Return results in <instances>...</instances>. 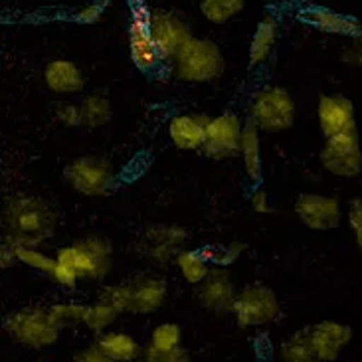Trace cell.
<instances>
[{"label":"cell","mask_w":362,"mask_h":362,"mask_svg":"<svg viewBox=\"0 0 362 362\" xmlns=\"http://www.w3.org/2000/svg\"><path fill=\"white\" fill-rule=\"evenodd\" d=\"M2 226L10 245H42L58 232V212L42 196L14 194L4 202Z\"/></svg>","instance_id":"6da1fadb"},{"label":"cell","mask_w":362,"mask_h":362,"mask_svg":"<svg viewBox=\"0 0 362 362\" xmlns=\"http://www.w3.org/2000/svg\"><path fill=\"white\" fill-rule=\"evenodd\" d=\"M54 265L68 272L76 281H101L113 269V245L103 235H88L59 247Z\"/></svg>","instance_id":"7a4b0ae2"},{"label":"cell","mask_w":362,"mask_h":362,"mask_svg":"<svg viewBox=\"0 0 362 362\" xmlns=\"http://www.w3.org/2000/svg\"><path fill=\"white\" fill-rule=\"evenodd\" d=\"M168 297V284L155 274H137L101 291V297L119 315H151L158 311Z\"/></svg>","instance_id":"3957f363"},{"label":"cell","mask_w":362,"mask_h":362,"mask_svg":"<svg viewBox=\"0 0 362 362\" xmlns=\"http://www.w3.org/2000/svg\"><path fill=\"white\" fill-rule=\"evenodd\" d=\"M4 333L14 343H18L30 351H44L58 343L64 327L49 313V307L28 305L16 309L2 323Z\"/></svg>","instance_id":"277c9868"},{"label":"cell","mask_w":362,"mask_h":362,"mask_svg":"<svg viewBox=\"0 0 362 362\" xmlns=\"http://www.w3.org/2000/svg\"><path fill=\"white\" fill-rule=\"evenodd\" d=\"M173 78L182 83H210L224 74L226 59L220 46L206 38H192L175 54Z\"/></svg>","instance_id":"5b68a950"},{"label":"cell","mask_w":362,"mask_h":362,"mask_svg":"<svg viewBox=\"0 0 362 362\" xmlns=\"http://www.w3.org/2000/svg\"><path fill=\"white\" fill-rule=\"evenodd\" d=\"M250 121L262 133H284L297 121L293 95L281 86H265L252 95Z\"/></svg>","instance_id":"8992f818"},{"label":"cell","mask_w":362,"mask_h":362,"mask_svg":"<svg viewBox=\"0 0 362 362\" xmlns=\"http://www.w3.org/2000/svg\"><path fill=\"white\" fill-rule=\"evenodd\" d=\"M64 180L81 196L98 198L113 192L117 185V173L113 163L101 155H81L64 167Z\"/></svg>","instance_id":"52a82bcc"},{"label":"cell","mask_w":362,"mask_h":362,"mask_svg":"<svg viewBox=\"0 0 362 362\" xmlns=\"http://www.w3.org/2000/svg\"><path fill=\"white\" fill-rule=\"evenodd\" d=\"M279 313H281V303L272 287L264 284H252L238 289L232 305V315L238 327L242 329L264 327L274 323Z\"/></svg>","instance_id":"ba28073f"},{"label":"cell","mask_w":362,"mask_h":362,"mask_svg":"<svg viewBox=\"0 0 362 362\" xmlns=\"http://www.w3.org/2000/svg\"><path fill=\"white\" fill-rule=\"evenodd\" d=\"M188 244V232L178 224H153L137 240L135 250L141 257L155 265L175 264L177 257Z\"/></svg>","instance_id":"9c48e42d"},{"label":"cell","mask_w":362,"mask_h":362,"mask_svg":"<svg viewBox=\"0 0 362 362\" xmlns=\"http://www.w3.org/2000/svg\"><path fill=\"white\" fill-rule=\"evenodd\" d=\"M319 160L327 173L339 178H356L362 173V145L358 129L325 139Z\"/></svg>","instance_id":"30bf717a"},{"label":"cell","mask_w":362,"mask_h":362,"mask_svg":"<svg viewBox=\"0 0 362 362\" xmlns=\"http://www.w3.org/2000/svg\"><path fill=\"white\" fill-rule=\"evenodd\" d=\"M129 56L141 71H155L160 66L157 46L151 34V8L145 0H135L129 22Z\"/></svg>","instance_id":"8fae6325"},{"label":"cell","mask_w":362,"mask_h":362,"mask_svg":"<svg viewBox=\"0 0 362 362\" xmlns=\"http://www.w3.org/2000/svg\"><path fill=\"white\" fill-rule=\"evenodd\" d=\"M295 216L313 232H329L343 224V204L339 198L319 192H301L295 200Z\"/></svg>","instance_id":"7c38bea8"},{"label":"cell","mask_w":362,"mask_h":362,"mask_svg":"<svg viewBox=\"0 0 362 362\" xmlns=\"http://www.w3.org/2000/svg\"><path fill=\"white\" fill-rule=\"evenodd\" d=\"M244 121L238 113H220L208 119L206 137L202 153L212 160H228L238 157L240 151V137H242Z\"/></svg>","instance_id":"4fadbf2b"},{"label":"cell","mask_w":362,"mask_h":362,"mask_svg":"<svg viewBox=\"0 0 362 362\" xmlns=\"http://www.w3.org/2000/svg\"><path fill=\"white\" fill-rule=\"evenodd\" d=\"M151 34L160 62H170L178 49L192 38V32L186 20L177 12L165 8L151 10Z\"/></svg>","instance_id":"5bb4252c"},{"label":"cell","mask_w":362,"mask_h":362,"mask_svg":"<svg viewBox=\"0 0 362 362\" xmlns=\"http://www.w3.org/2000/svg\"><path fill=\"white\" fill-rule=\"evenodd\" d=\"M235 293H238V287L228 267H210L208 275L196 285L198 303L202 305L208 313L218 315V317L232 313Z\"/></svg>","instance_id":"9a60e30c"},{"label":"cell","mask_w":362,"mask_h":362,"mask_svg":"<svg viewBox=\"0 0 362 362\" xmlns=\"http://www.w3.org/2000/svg\"><path fill=\"white\" fill-rule=\"evenodd\" d=\"M317 119L325 139L356 131L354 103L343 93H321L317 103Z\"/></svg>","instance_id":"2e32d148"},{"label":"cell","mask_w":362,"mask_h":362,"mask_svg":"<svg viewBox=\"0 0 362 362\" xmlns=\"http://www.w3.org/2000/svg\"><path fill=\"white\" fill-rule=\"evenodd\" d=\"M307 331H309V341L313 344L315 354L321 362H334L353 341V329L333 319L319 321L313 327H307Z\"/></svg>","instance_id":"e0dca14e"},{"label":"cell","mask_w":362,"mask_h":362,"mask_svg":"<svg viewBox=\"0 0 362 362\" xmlns=\"http://www.w3.org/2000/svg\"><path fill=\"white\" fill-rule=\"evenodd\" d=\"M208 115L204 113H177L168 121V139L180 151H202Z\"/></svg>","instance_id":"ac0fdd59"},{"label":"cell","mask_w":362,"mask_h":362,"mask_svg":"<svg viewBox=\"0 0 362 362\" xmlns=\"http://www.w3.org/2000/svg\"><path fill=\"white\" fill-rule=\"evenodd\" d=\"M42 79L58 95H78L86 89V76L71 59H52L44 66Z\"/></svg>","instance_id":"d6986e66"},{"label":"cell","mask_w":362,"mask_h":362,"mask_svg":"<svg viewBox=\"0 0 362 362\" xmlns=\"http://www.w3.org/2000/svg\"><path fill=\"white\" fill-rule=\"evenodd\" d=\"M303 20L319 32H325V34L344 36V38H358V36H362L361 20L341 14V12H334L331 8H323V6L307 8L303 12Z\"/></svg>","instance_id":"ffe728a7"},{"label":"cell","mask_w":362,"mask_h":362,"mask_svg":"<svg viewBox=\"0 0 362 362\" xmlns=\"http://www.w3.org/2000/svg\"><path fill=\"white\" fill-rule=\"evenodd\" d=\"M244 173L252 185H259L264 180V160H262V131L255 127L250 119L244 121L242 137H240V151Z\"/></svg>","instance_id":"44dd1931"},{"label":"cell","mask_w":362,"mask_h":362,"mask_svg":"<svg viewBox=\"0 0 362 362\" xmlns=\"http://www.w3.org/2000/svg\"><path fill=\"white\" fill-rule=\"evenodd\" d=\"M277 36H279V24L277 20L267 14L257 22L252 42H250V49H247V64L250 68H259L269 59L274 54L275 44H277Z\"/></svg>","instance_id":"7402d4cb"},{"label":"cell","mask_w":362,"mask_h":362,"mask_svg":"<svg viewBox=\"0 0 362 362\" xmlns=\"http://www.w3.org/2000/svg\"><path fill=\"white\" fill-rule=\"evenodd\" d=\"M99 349L115 362H135L143 356V344L125 331H103L95 341Z\"/></svg>","instance_id":"603a6c76"},{"label":"cell","mask_w":362,"mask_h":362,"mask_svg":"<svg viewBox=\"0 0 362 362\" xmlns=\"http://www.w3.org/2000/svg\"><path fill=\"white\" fill-rule=\"evenodd\" d=\"M79 115H81V127H105L113 119V105L105 93L93 91L79 101Z\"/></svg>","instance_id":"cb8c5ba5"},{"label":"cell","mask_w":362,"mask_h":362,"mask_svg":"<svg viewBox=\"0 0 362 362\" xmlns=\"http://www.w3.org/2000/svg\"><path fill=\"white\" fill-rule=\"evenodd\" d=\"M279 356L284 362H321L315 354V349L309 341L307 327L287 337L279 346Z\"/></svg>","instance_id":"d4e9b609"},{"label":"cell","mask_w":362,"mask_h":362,"mask_svg":"<svg viewBox=\"0 0 362 362\" xmlns=\"http://www.w3.org/2000/svg\"><path fill=\"white\" fill-rule=\"evenodd\" d=\"M175 265H177V269L180 272V275H182V279L190 285L200 284L206 275H208L210 267H212V265L208 264L204 257H202L200 250H188V247H185V250L175 257Z\"/></svg>","instance_id":"484cf974"},{"label":"cell","mask_w":362,"mask_h":362,"mask_svg":"<svg viewBox=\"0 0 362 362\" xmlns=\"http://www.w3.org/2000/svg\"><path fill=\"white\" fill-rule=\"evenodd\" d=\"M245 6V0H200V12L212 24H226L235 18Z\"/></svg>","instance_id":"4316f807"},{"label":"cell","mask_w":362,"mask_h":362,"mask_svg":"<svg viewBox=\"0 0 362 362\" xmlns=\"http://www.w3.org/2000/svg\"><path fill=\"white\" fill-rule=\"evenodd\" d=\"M119 313L111 307L109 303H105L103 299H99L95 303L86 305V313H83V321L81 325H86L91 333H103L107 331L109 327H113V323L117 321Z\"/></svg>","instance_id":"83f0119b"},{"label":"cell","mask_w":362,"mask_h":362,"mask_svg":"<svg viewBox=\"0 0 362 362\" xmlns=\"http://www.w3.org/2000/svg\"><path fill=\"white\" fill-rule=\"evenodd\" d=\"M245 250L247 245L244 242H232L228 245H206L200 250V254L212 267H230L242 257Z\"/></svg>","instance_id":"f1b7e54d"},{"label":"cell","mask_w":362,"mask_h":362,"mask_svg":"<svg viewBox=\"0 0 362 362\" xmlns=\"http://www.w3.org/2000/svg\"><path fill=\"white\" fill-rule=\"evenodd\" d=\"M12 250L18 264L36 269L40 274L48 275L54 267V255L42 252L40 245H12Z\"/></svg>","instance_id":"f546056e"},{"label":"cell","mask_w":362,"mask_h":362,"mask_svg":"<svg viewBox=\"0 0 362 362\" xmlns=\"http://www.w3.org/2000/svg\"><path fill=\"white\" fill-rule=\"evenodd\" d=\"M182 337H185V333H182L180 325L160 323L153 329L148 344L153 349H158V351H170V349L182 346Z\"/></svg>","instance_id":"4dcf8cb0"},{"label":"cell","mask_w":362,"mask_h":362,"mask_svg":"<svg viewBox=\"0 0 362 362\" xmlns=\"http://www.w3.org/2000/svg\"><path fill=\"white\" fill-rule=\"evenodd\" d=\"M49 313L54 315V319L66 329L71 325H81L86 305L78 303V301H62V303L49 305Z\"/></svg>","instance_id":"1f68e13d"},{"label":"cell","mask_w":362,"mask_h":362,"mask_svg":"<svg viewBox=\"0 0 362 362\" xmlns=\"http://www.w3.org/2000/svg\"><path fill=\"white\" fill-rule=\"evenodd\" d=\"M141 358L145 362H192L185 346H177L170 351H158V349H153L151 344H147V349H143Z\"/></svg>","instance_id":"d6a6232c"},{"label":"cell","mask_w":362,"mask_h":362,"mask_svg":"<svg viewBox=\"0 0 362 362\" xmlns=\"http://www.w3.org/2000/svg\"><path fill=\"white\" fill-rule=\"evenodd\" d=\"M346 220H349L351 232L354 235V242L362 252V198H354L353 202L349 204Z\"/></svg>","instance_id":"836d02e7"},{"label":"cell","mask_w":362,"mask_h":362,"mask_svg":"<svg viewBox=\"0 0 362 362\" xmlns=\"http://www.w3.org/2000/svg\"><path fill=\"white\" fill-rule=\"evenodd\" d=\"M56 117L62 125L74 129L81 127V115H79V103L74 101H66V103H59L56 109Z\"/></svg>","instance_id":"e575fe53"},{"label":"cell","mask_w":362,"mask_h":362,"mask_svg":"<svg viewBox=\"0 0 362 362\" xmlns=\"http://www.w3.org/2000/svg\"><path fill=\"white\" fill-rule=\"evenodd\" d=\"M103 10H105V4L93 0V2L83 4V6L74 14V20L79 22V24H98L99 20L103 18Z\"/></svg>","instance_id":"d590c367"},{"label":"cell","mask_w":362,"mask_h":362,"mask_svg":"<svg viewBox=\"0 0 362 362\" xmlns=\"http://www.w3.org/2000/svg\"><path fill=\"white\" fill-rule=\"evenodd\" d=\"M351 46H346L344 52L341 54L344 64H349L351 68H362V36L358 38H351Z\"/></svg>","instance_id":"8d00e7d4"},{"label":"cell","mask_w":362,"mask_h":362,"mask_svg":"<svg viewBox=\"0 0 362 362\" xmlns=\"http://www.w3.org/2000/svg\"><path fill=\"white\" fill-rule=\"evenodd\" d=\"M74 362H115V361H113V358H109L107 354L103 353L98 344H91V346H86L83 351H79V353L76 354Z\"/></svg>","instance_id":"74e56055"},{"label":"cell","mask_w":362,"mask_h":362,"mask_svg":"<svg viewBox=\"0 0 362 362\" xmlns=\"http://www.w3.org/2000/svg\"><path fill=\"white\" fill-rule=\"evenodd\" d=\"M250 202H252V208L257 214H269L272 212V202H269V194L265 192L264 188H254V192L250 194Z\"/></svg>","instance_id":"f35d334b"},{"label":"cell","mask_w":362,"mask_h":362,"mask_svg":"<svg viewBox=\"0 0 362 362\" xmlns=\"http://www.w3.org/2000/svg\"><path fill=\"white\" fill-rule=\"evenodd\" d=\"M14 264H16V257H14L12 245L6 240H0V272L2 269H8Z\"/></svg>","instance_id":"ab89813d"},{"label":"cell","mask_w":362,"mask_h":362,"mask_svg":"<svg viewBox=\"0 0 362 362\" xmlns=\"http://www.w3.org/2000/svg\"><path fill=\"white\" fill-rule=\"evenodd\" d=\"M98 2H103V4H107L109 0H98Z\"/></svg>","instance_id":"60d3db41"}]
</instances>
